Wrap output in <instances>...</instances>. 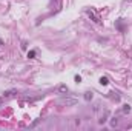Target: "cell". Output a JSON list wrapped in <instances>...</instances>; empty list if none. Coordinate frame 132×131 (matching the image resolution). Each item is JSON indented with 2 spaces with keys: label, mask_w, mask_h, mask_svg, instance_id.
Returning a JSON list of instances; mask_svg holds the SVG:
<instances>
[{
  "label": "cell",
  "mask_w": 132,
  "mask_h": 131,
  "mask_svg": "<svg viewBox=\"0 0 132 131\" xmlns=\"http://www.w3.org/2000/svg\"><path fill=\"white\" fill-rule=\"evenodd\" d=\"M58 103L60 105H66V107H74V105L77 103V99H74V97H61L58 100Z\"/></svg>",
  "instance_id": "cell-1"
},
{
  "label": "cell",
  "mask_w": 132,
  "mask_h": 131,
  "mask_svg": "<svg viewBox=\"0 0 132 131\" xmlns=\"http://www.w3.org/2000/svg\"><path fill=\"white\" fill-rule=\"evenodd\" d=\"M88 15H89V17H91V19H92L95 23H100V22H101V20H100V17L97 15V14H95L92 9H88Z\"/></svg>",
  "instance_id": "cell-2"
},
{
  "label": "cell",
  "mask_w": 132,
  "mask_h": 131,
  "mask_svg": "<svg viewBox=\"0 0 132 131\" xmlns=\"http://www.w3.org/2000/svg\"><path fill=\"white\" fill-rule=\"evenodd\" d=\"M14 94H17V90H9V91H5L3 94H2V99H8V97H11V96H14ZM0 99V100H2Z\"/></svg>",
  "instance_id": "cell-3"
},
{
  "label": "cell",
  "mask_w": 132,
  "mask_h": 131,
  "mask_svg": "<svg viewBox=\"0 0 132 131\" xmlns=\"http://www.w3.org/2000/svg\"><path fill=\"white\" fill-rule=\"evenodd\" d=\"M131 110H132V108H131V105H128V103H126V105H123L121 113H123V114H128V113H131Z\"/></svg>",
  "instance_id": "cell-4"
},
{
  "label": "cell",
  "mask_w": 132,
  "mask_h": 131,
  "mask_svg": "<svg viewBox=\"0 0 132 131\" xmlns=\"http://www.w3.org/2000/svg\"><path fill=\"white\" fill-rule=\"evenodd\" d=\"M98 82H100V83H101L103 86H106V85L109 83V79H108L106 76H103V77H100V80H98Z\"/></svg>",
  "instance_id": "cell-5"
},
{
  "label": "cell",
  "mask_w": 132,
  "mask_h": 131,
  "mask_svg": "<svg viewBox=\"0 0 132 131\" xmlns=\"http://www.w3.org/2000/svg\"><path fill=\"white\" fill-rule=\"evenodd\" d=\"M58 91L65 94V93H68V91H69V88H68L66 85H60V86H58Z\"/></svg>",
  "instance_id": "cell-6"
},
{
  "label": "cell",
  "mask_w": 132,
  "mask_h": 131,
  "mask_svg": "<svg viewBox=\"0 0 132 131\" xmlns=\"http://www.w3.org/2000/svg\"><path fill=\"white\" fill-rule=\"evenodd\" d=\"M36 54H37V51H36V49L28 51V57H29V59H34V57H36Z\"/></svg>",
  "instance_id": "cell-7"
},
{
  "label": "cell",
  "mask_w": 132,
  "mask_h": 131,
  "mask_svg": "<svg viewBox=\"0 0 132 131\" xmlns=\"http://www.w3.org/2000/svg\"><path fill=\"white\" fill-rule=\"evenodd\" d=\"M85 100H88V102H89V100H92V93H89V91H88V93H85Z\"/></svg>",
  "instance_id": "cell-8"
},
{
  "label": "cell",
  "mask_w": 132,
  "mask_h": 131,
  "mask_svg": "<svg viewBox=\"0 0 132 131\" xmlns=\"http://www.w3.org/2000/svg\"><path fill=\"white\" fill-rule=\"evenodd\" d=\"M39 122H40V119H36V120H34L32 124H31V128H34V127H36V125L39 124Z\"/></svg>",
  "instance_id": "cell-9"
},
{
  "label": "cell",
  "mask_w": 132,
  "mask_h": 131,
  "mask_svg": "<svg viewBox=\"0 0 132 131\" xmlns=\"http://www.w3.org/2000/svg\"><path fill=\"white\" fill-rule=\"evenodd\" d=\"M75 82H77V83L82 82V77H80V76H75Z\"/></svg>",
  "instance_id": "cell-10"
},
{
  "label": "cell",
  "mask_w": 132,
  "mask_h": 131,
  "mask_svg": "<svg viewBox=\"0 0 132 131\" xmlns=\"http://www.w3.org/2000/svg\"><path fill=\"white\" fill-rule=\"evenodd\" d=\"M0 45H3V40L2 39H0Z\"/></svg>",
  "instance_id": "cell-11"
}]
</instances>
